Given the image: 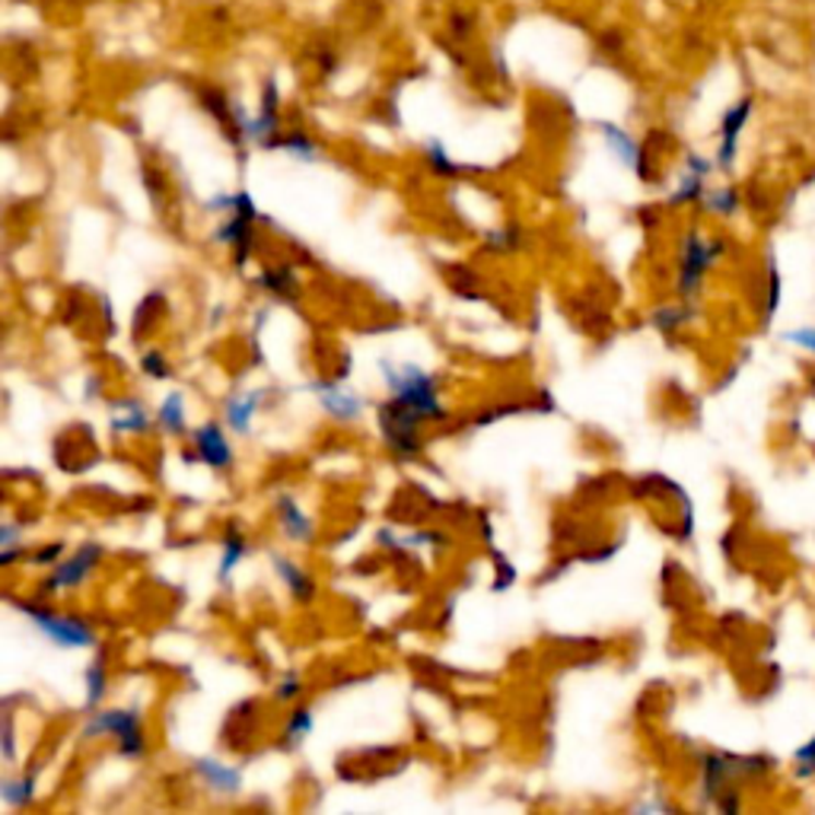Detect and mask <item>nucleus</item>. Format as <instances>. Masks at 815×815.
I'll return each instance as SVG.
<instances>
[{"label":"nucleus","instance_id":"f257e3e1","mask_svg":"<svg viewBox=\"0 0 815 815\" xmlns=\"http://www.w3.org/2000/svg\"><path fill=\"white\" fill-rule=\"evenodd\" d=\"M379 370L386 376L389 395L395 402L411 408L424 421H446L449 417V411L440 402V392H437V376H430L417 364H392V361H382Z\"/></svg>","mask_w":815,"mask_h":815},{"label":"nucleus","instance_id":"f03ea898","mask_svg":"<svg viewBox=\"0 0 815 815\" xmlns=\"http://www.w3.org/2000/svg\"><path fill=\"white\" fill-rule=\"evenodd\" d=\"M99 736H115V752L125 761H141L147 758V733H144V717L138 707L125 710H93L86 727H83V740H99Z\"/></svg>","mask_w":815,"mask_h":815},{"label":"nucleus","instance_id":"7ed1b4c3","mask_svg":"<svg viewBox=\"0 0 815 815\" xmlns=\"http://www.w3.org/2000/svg\"><path fill=\"white\" fill-rule=\"evenodd\" d=\"M723 252H727L723 239H705L698 229H692L678 249V294L685 299L698 297L705 287L707 271L720 261Z\"/></svg>","mask_w":815,"mask_h":815},{"label":"nucleus","instance_id":"20e7f679","mask_svg":"<svg viewBox=\"0 0 815 815\" xmlns=\"http://www.w3.org/2000/svg\"><path fill=\"white\" fill-rule=\"evenodd\" d=\"M376 417H379L382 440L392 449L395 459L411 462V459L421 456V449H424V444H421V430H417V427L424 424L421 414H414V411L402 405V402L389 399V402H382V405L376 408Z\"/></svg>","mask_w":815,"mask_h":815},{"label":"nucleus","instance_id":"39448f33","mask_svg":"<svg viewBox=\"0 0 815 815\" xmlns=\"http://www.w3.org/2000/svg\"><path fill=\"white\" fill-rule=\"evenodd\" d=\"M20 609H23V615H26L55 647H61V650H86V647H96V630H93V625H90L86 618H80V615H61V612H55V609L33 605V602H26V605H20Z\"/></svg>","mask_w":815,"mask_h":815},{"label":"nucleus","instance_id":"423d86ee","mask_svg":"<svg viewBox=\"0 0 815 815\" xmlns=\"http://www.w3.org/2000/svg\"><path fill=\"white\" fill-rule=\"evenodd\" d=\"M259 217V208L249 191H236V208L226 221L211 233L214 243L233 246L236 249V268H246L249 252H252V223Z\"/></svg>","mask_w":815,"mask_h":815},{"label":"nucleus","instance_id":"0eeeda50","mask_svg":"<svg viewBox=\"0 0 815 815\" xmlns=\"http://www.w3.org/2000/svg\"><path fill=\"white\" fill-rule=\"evenodd\" d=\"M103 545L99 542H83L80 548H76L74 555L64 557V560H58L55 564V570L42 580V595H51V593H61V590H76V587H83L90 577H93V570L103 564Z\"/></svg>","mask_w":815,"mask_h":815},{"label":"nucleus","instance_id":"6e6552de","mask_svg":"<svg viewBox=\"0 0 815 815\" xmlns=\"http://www.w3.org/2000/svg\"><path fill=\"white\" fill-rule=\"evenodd\" d=\"M752 111H755V99H752V96H745V99H740L733 109L723 111V121H720V147H717V169H733L736 153H740V138L742 131H745V125H748V118H752Z\"/></svg>","mask_w":815,"mask_h":815},{"label":"nucleus","instance_id":"1a4fd4ad","mask_svg":"<svg viewBox=\"0 0 815 815\" xmlns=\"http://www.w3.org/2000/svg\"><path fill=\"white\" fill-rule=\"evenodd\" d=\"M191 444H194L198 462H204V465H211V469H217V472L233 469V446H229V440H226V434H223V427L217 421L201 424V427L191 434Z\"/></svg>","mask_w":815,"mask_h":815},{"label":"nucleus","instance_id":"9d476101","mask_svg":"<svg viewBox=\"0 0 815 815\" xmlns=\"http://www.w3.org/2000/svg\"><path fill=\"white\" fill-rule=\"evenodd\" d=\"M312 392L319 395V405L326 408V414H332L334 421H357L364 411V399L338 382H326V379L312 382Z\"/></svg>","mask_w":815,"mask_h":815},{"label":"nucleus","instance_id":"9b49d317","mask_svg":"<svg viewBox=\"0 0 815 815\" xmlns=\"http://www.w3.org/2000/svg\"><path fill=\"white\" fill-rule=\"evenodd\" d=\"M599 131L605 134V141H609V147H612V153L628 166V169H634L640 179H650V163H647V153H643V147L630 138V134H625L622 128H615V125H599Z\"/></svg>","mask_w":815,"mask_h":815},{"label":"nucleus","instance_id":"f8f14e48","mask_svg":"<svg viewBox=\"0 0 815 815\" xmlns=\"http://www.w3.org/2000/svg\"><path fill=\"white\" fill-rule=\"evenodd\" d=\"M194 775L223 796H233L243 790V771L233 765H223L217 758H194Z\"/></svg>","mask_w":815,"mask_h":815},{"label":"nucleus","instance_id":"ddd939ff","mask_svg":"<svg viewBox=\"0 0 815 815\" xmlns=\"http://www.w3.org/2000/svg\"><path fill=\"white\" fill-rule=\"evenodd\" d=\"M271 564H274V574L284 580V587H287V593L294 595L297 602H312L316 599V580L303 570V567H297L291 557H284V555H271Z\"/></svg>","mask_w":815,"mask_h":815},{"label":"nucleus","instance_id":"4468645a","mask_svg":"<svg viewBox=\"0 0 815 815\" xmlns=\"http://www.w3.org/2000/svg\"><path fill=\"white\" fill-rule=\"evenodd\" d=\"M261 399H264V389H259V392H236V395H229L226 405H223L226 424H229L236 434H249V424H252V417L259 414Z\"/></svg>","mask_w":815,"mask_h":815},{"label":"nucleus","instance_id":"2eb2a0df","mask_svg":"<svg viewBox=\"0 0 815 815\" xmlns=\"http://www.w3.org/2000/svg\"><path fill=\"white\" fill-rule=\"evenodd\" d=\"M277 519H281V529L291 542H312V519L306 517L299 510V504L291 497V494H281L277 497Z\"/></svg>","mask_w":815,"mask_h":815},{"label":"nucleus","instance_id":"dca6fc26","mask_svg":"<svg viewBox=\"0 0 815 815\" xmlns=\"http://www.w3.org/2000/svg\"><path fill=\"white\" fill-rule=\"evenodd\" d=\"M153 417L138 399H125L111 408V430L115 434H147Z\"/></svg>","mask_w":815,"mask_h":815},{"label":"nucleus","instance_id":"f3484780","mask_svg":"<svg viewBox=\"0 0 815 815\" xmlns=\"http://www.w3.org/2000/svg\"><path fill=\"white\" fill-rule=\"evenodd\" d=\"M156 421L163 424V430L169 437H186L188 434V417H186V395L182 392H169L163 399V405L156 411Z\"/></svg>","mask_w":815,"mask_h":815},{"label":"nucleus","instance_id":"a211bd4d","mask_svg":"<svg viewBox=\"0 0 815 815\" xmlns=\"http://www.w3.org/2000/svg\"><path fill=\"white\" fill-rule=\"evenodd\" d=\"M36 783H38V765H33V768H29V775L3 780L0 796H3V803H7L10 810H23V806H29V803H33V796H36Z\"/></svg>","mask_w":815,"mask_h":815},{"label":"nucleus","instance_id":"6ab92c4d","mask_svg":"<svg viewBox=\"0 0 815 815\" xmlns=\"http://www.w3.org/2000/svg\"><path fill=\"white\" fill-rule=\"evenodd\" d=\"M259 287L261 291H268V294H274L277 299H287V303H294L299 294L297 274H294L291 268H271V271H261Z\"/></svg>","mask_w":815,"mask_h":815},{"label":"nucleus","instance_id":"aec40b11","mask_svg":"<svg viewBox=\"0 0 815 815\" xmlns=\"http://www.w3.org/2000/svg\"><path fill=\"white\" fill-rule=\"evenodd\" d=\"M249 552V545H246V535L239 532V529H226V535H223V555H221V570H217V580L226 583L229 580V574L236 570V564L243 560V555Z\"/></svg>","mask_w":815,"mask_h":815},{"label":"nucleus","instance_id":"412c9836","mask_svg":"<svg viewBox=\"0 0 815 815\" xmlns=\"http://www.w3.org/2000/svg\"><path fill=\"white\" fill-rule=\"evenodd\" d=\"M701 204H705L707 214H717V217H733V214H740L742 198L736 188H713V191H705Z\"/></svg>","mask_w":815,"mask_h":815},{"label":"nucleus","instance_id":"4be33fe9","mask_svg":"<svg viewBox=\"0 0 815 815\" xmlns=\"http://www.w3.org/2000/svg\"><path fill=\"white\" fill-rule=\"evenodd\" d=\"M106 688H109V675H106V660H93L90 669H86V710H99L103 707V698H106Z\"/></svg>","mask_w":815,"mask_h":815},{"label":"nucleus","instance_id":"5701e85b","mask_svg":"<svg viewBox=\"0 0 815 815\" xmlns=\"http://www.w3.org/2000/svg\"><path fill=\"white\" fill-rule=\"evenodd\" d=\"M705 179L707 176H701V173H685L682 176V182H678V191L669 198V204L672 208H682V204H695V201H701L705 198Z\"/></svg>","mask_w":815,"mask_h":815},{"label":"nucleus","instance_id":"b1692460","mask_svg":"<svg viewBox=\"0 0 815 815\" xmlns=\"http://www.w3.org/2000/svg\"><path fill=\"white\" fill-rule=\"evenodd\" d=\"M268 150H287L291 156H297V160H309V163L319 156V147L312 144V138H306V134H299V131L287 134V138H274Z\"/></svg>","mask_w":815,"mask_h":815},{"label":"nucleus","instance_id":"393cba45","mask_svg":"<svg viewBox=\"0 0 815 815\" xmlns=\"http://www.w3.org/2000/svg\"><path fill=\"white\" fill-rule=\"evenodd\" d=\"M650 322L660 329V332H678L685 322H692V312L685 306H663L650 316Z\"/></svg>","mask_w":815,"mask_h":815},{"label":"nucleus","instance_id":"a878e982","mask_svg":"<svg viewBox=\"0 0 815 815\" xmlns=\"http://www.w3.org/2000/svg\"><path fill=\"white\" fill-rule=\"evenodd\" d=\"M309 733H312V710H309V707H294V713H291V720H287L284 740H287V745H299Z\"/></svg>","mask_w":815,"mask_h":815},{"label":"nucleus","instance_id":"bb28decb","mask_svg":"<svg viewBox=\"0 0 815 815\" xmlns=\"http://www.w3.org/2000/svg\"><path fill=\"white\" fill-rule=\"evenodd\" d=\"M427 163H430V169H434V176H440V179H449V176H459V166L446 156V150L440 141H430L427 144Z\"/></svg>","mask_w":815,"mask_h":815},{"label":"nucleus","instance_id":"cd10ccee","mask_svg":"<svg viewBox=\"0 0 815 815\" xmlns=\"http://www.w3.org/2000/svg\"><path fill=\"white\" fill-rule=\"evenodd\" d=\"M780 309V271L775 261L768 264V294H765V322H771Z\"/></svg>","mask_w":815,"mask_h":815},{"label":"nucleus","instance_id":"c85d7f7f","mask_svg":"<svg viewBox=\"0 0 815 815\" xmlns=\"http://www.w3.org/2000/svg\"><path fill=\"white\" fill-rule=\"evenodd\" d=\"M303 688H306V685H303L299 672L291 669V672L281 675V682H277V688H274V698H277V701H297L299 695H303Z\"/></svg>","mask_w":815,"mask_h":815},{"label":"nucleus","instance_id":"c756f323","mask_svg":"<svg viewBox=\"0 0 815 815\" xmlns=\"http://www.w3.org/2000/svg\"><path fill=\"white\" fill-rule=\"evenodd\" d=\"M487 246L494 249V252H513L519 249V229L517 226H504V229H497V233H491L487 236Z\"/></svg>","mask_w":815,"mask_h":815},{"label":"nucleus","instance_id":"7c9ffc66","mask_svg":"<svg viewBox=\"0 0 815 815\" xmlns=\"http://www.w3.org/2000/svg\"><path fill=\"white\" fill-rule=\"evenodd\" d=\"M141 370L153 376V379H169V364H166V357H163V351H147L144 357H141Z\"/></svg>","mask_w":815,"mask_h":815},{"label":"nucleus","instance_id":"2f4dec72","mask_svg":"<svg viewBox=\"0 0 815 815\" xmlns=\"http://www.w3.org/2000/svg\"><path fill=\"white\" fill-rule=\"evenodd\" d=\"M815 775V736L796 752V778L810 780Z\"/></svg>","mask_w":815,"mask_h":815},{"label":"nucleus","instance_id":"473e14b6","mask_svg":"<svg viewBox=\"0 0 815 815\" xmlns=\"http://www.w3.org/2000/svg\"><path fill=\"white\" fill-rule=\"evenodd\" d=\"M787 344H793V347H800V351H810L815 354V326H806V329H790V332L780 334Z\"/></svg>","mask_w":815,"mask_h":815},{"label":"nucleus","instance_id":"72a5a7b5","mask_svg":"<svg viewBox=\"0 0 815 815\" xmlns=\"http://www.w3.org/2000/svg\"><path fill=\"white\" fill-rule=\"evenodd\" d=\"M61 555H64V542H55V545L38 548L36 555H33V564H36V567H48V564H58Z\"/></svg>","mask_w":815,"mask_h":815},{"label":"nucleus","instance_id":"f704fd0d","mask_svg":"<svg viewBox=\"0 0 815 815\" xmlns=\"http://www.w3.org/2000/svg\"><path fill=\"white\" fill-rule=\"evenodd\" d=\"M20 535H23V529L16 522H3V529H0V548H20Z\"/></svg>","mask_w":815,"mask_h":815},{"label":"nucleus","instance_id":"c9c22d12","mask_svg":"<svg viewBox=\"0 0 815 815\" xmlns=\"http://www.w3.org/2000/svg\"><path fill=\"white\" fill-rule=\"evenodd\" d=\"M3 758L13 761L16 758V740H13V717L3 720Z\"/></svg>","mask_w":815,"mask_h":815},{"label":"nucleus","instance_id":"e433bc0d","mask_svg":"<svg viewBox=\"0 0 815 815\" xmlns=\"http://www.w3.org/2000/svg\"><path fill=\"white\" fill-rule=\"evenodd\" d=\"M685 166H688L692 173H701V176H710V169H713V163H710V160H705V156H698V153H688Z\"/></svg>","mask_w":815,"mask_h":815},{"label":"nucleus","instance_id":"4c0bfd02","mask_svg":"<svg viewBox=\"0 0 815 815\" xmlns=\"http://www.w3.org/2000/svg\"><path fill=\"white\" fill-rule=\"evenodd\" d=\"M810 392H813V399H815V373L810 376Z\"/></svg>","mask_w":815,"mask_h":815}]
</instances>
